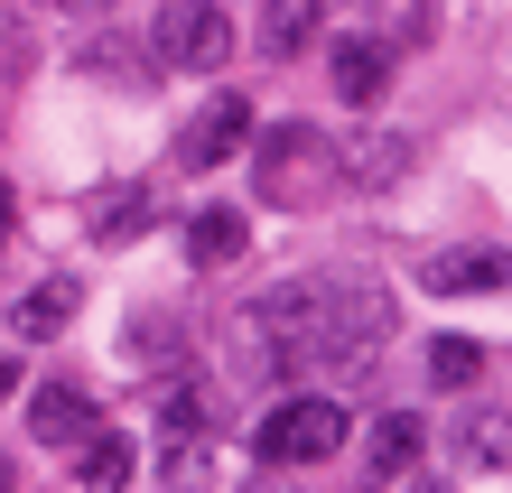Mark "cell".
Here are the masks:
<instances>
[{
  "mask_svg": "<svg viewBox=\"0 0 512 493\" xmlns=\"http://www.w3.org/2000/svg\"><path fill=\"white\" fill-rule=\"evenodd\" d=\"M401 159H410V140H364V159H345V177H364V187H391V177H401Z\"/></svg>",
  "mask_w": 512,
  "mask_h": 493,
  "instance_id": "obj_16",
  "label": "cell"
},
{
  "mask_svg": "<svg viewBox=\"0 0 512 493\" xmlns=\"http://www.w3.org/2000/svg\"><path fill=\"white\" fill-rule=\"evenodd\" d=\"M94 400H84V391H66V382H47V391H28V438H38V447H84V438H94Z\"/></svg>",
  "mask_w": 512,
  "mask_h": 493,
  "instance_id": "obj_8",
  "label": "cell"
},
{
  "mask_svg": "<svg viewBox=\"0 0 512 493\" xmlns=\"http://www.w3.org/2000/svg\"><path fill=\"white\" fill-rule=\"evenodd\" d=\"M0 242H10V187H0Z\"/></svg>",
  "mask_w": 512,
  "mask_h": 493,
  "instance_id": "obj_19",
  "label": "cell"
},
{
  "mask_svg": "<svg viewBox=\"0 0 512 493\" xmlns=\"http://www.w3.org/2000/svg\"><path fill=\"white\" fill-rule=\"evenodd\" d=\"M56 10H103V0H56Z\"/></svg>",
  "mask_w": 512,
  "mask_h": 493,
  "instance_id": "obj_20",
  "label": "cell"
},
{
  "mask_svg": "<svg viewBox=\"0 0 512 493\" xmlns=\"http://www.w3.org/2000/svg\"><path fill=\"white\" fill-rule=\"evenodd\" d=\"M149 233V187H122L103 214H94V242H112V252H122V242H140Z\"/></svg>",
  "mask_w": 512,
  "mask_h": 493,
  "instance_id": "obj_14",
  "label": "cell"
},
{
  "mask_svg": "<svg viewBox=\"0 0 512 493\" xmlns=\"http://www.w3.org/2000/svg\"><path fill=\"white\" fill-rule=\"evenodd\" d=\"M326 84H336L354 112H373L382 84H391V47H373V38H336V56H326Z\"/></svg>",
  "mask_w": 512,
  "mask_h": 493,
  "instance_id": "obj_9",
  "label": "cell"
},
{
  "mask_svg": "<svg viewBox=\"0 0 512 493\" xmlns=\"http://www.w3.org/2000/svg\"><path fill=\"white\" fill-rule=\"evenodd\" d=\"M382 335H391V298L373 280H317V326L298 345V363H345V382H354V373H373Z\"/></svg>",
  "mask_w": 512,
  "mask_h": 493,
  "instance_id": "obj_2",
  "label": "cell"
},
{
  "mask_svg": "<svg viewBox=\"0 0 512 493\" xmlns=\"http://www.w3.org/2000/svg\"><path fill=\"white\" fill-rule=\"evenodd\" d=\"M419 493H447V484H419Z\"/></svg>",
  "mask_w": 512,
  "mask_h": 493,
  "instance_id": "obj_22",
  "label": "cell"
},
{
  "mask_svg": "<svg viewBox=\"0 0 512 493\" xmlns=\"http://www.w3.org/2000/svg\"><path fill=\"white\" fill-rule=\"evenodd\" d=\"M224 56H233V19L215 0H168L159 10V66L168 75H215Z\"/></svg>",
  "mask_w": 512,
  "mask_h": 493,
  "instance_id": "obj_4",
  "label": "cell"
},
{
  "mask_svg": "<svg viewBox=\"0 0 512 493\" xmlns=\"http://www.w3.org/2000/svg\"><path fill=\"white\" fill-rule=\"evenodd\" d=\"M466 456H475V466H512V419H503V410L475 419V428H466Z\"/></svg>",
  "mask_w": 512,
  "mask_h": 493,
  "instance_id": "obj_17",
  "label": "cell"
},
{
  "mask_svg": "<svg viewBox=\"0 0 512 493\" xmlns=\"http://www.w3.org/2000/svg\"><path fill=\"white\" fill-rule=\"evenodd\" d=\"M243 140H252V103H243V94H215L187 131H177V159H187V168H224Z\"/></svg>",
  "mask_w": 512,
  "mask_h": 493,
  "instance_id": "obj_6",
  "label": "cell"
},
{
  "mask_svg": "<svg viewBox=\"0 0 512 493\" xmlns=\"http://www.w3.org/2000/svg\"><path fill=\"white\" fill-rule=\"evenodd\" d=\"M252 187L270 214H317L345 187V149L317 121H270V140H252Z\"/></svg>",
  "mask_w": 512,
  "mask_h": 493,
  "instance_id": "obj_1",
  "label": "cell"
},
{
  "mask_svg": "<svg viewBox=\"0 0 512 493\" xmlns=\"http://www.w3.org/2000/svg\"><path fill=\"white\" fill-rule=\"evenodd\" d=\"M0 493H10V466H0Z\"/></svg>",
  "mask_w": 512,
  "mask_h": 493,
  "instance_id": "obj_21",
  "label": "cell"
},
{
  "mask_svg": "<svg viewBox=\"0 0 512 493\" xmlns=\"http://www.w3.org/2000/svg\"><path fill=\"white\" fill-rule=\"evenodd\" d=\"M131 466H140V456H131V438H112V428H94V438L75 447L84 493H122V484H131Z\"/></svg>",
  "mask_w": 512,
  "mask_h": 493,
  "instance_id": "obj_11",
  "label": "cell"
},
{
  "mask_svg": "<svg viewBox=\"0 0 512 493\" xmlns=\"http://www.w3.org/2000/svg\"><path fill=\"white\" fill-rule=\"evenodd\" d=\"M308 28H317V0H270V10H261V47L270 56H298Z\"/></svg>",
  "mask_w": 512,
  "mask_h": 493,
  "instance_id": "obj_13",
  "label": "cell"
},
{
  "mask_svg": "<svg viewBox=\"0 0 512 493\" xmlns=\"http://www.w3.org/2000/svg\"><path fill=\"white\" fill-rule=\"evenodd\" d=\"M429 373H438V391H475V373H485V345L438 335V345H429Z\"/></svg>",
  "mask_w": 512,
  "mask_h": 493,
  "instance_id": "obj_15",
  "label": "cell"
},
{
  "mask_svg": "<svg viewBox=\"0 0 512 493\" xmlns=\"http://www.w3.org/2000/svg\"><path fill=\"white\" fill-rule=\"evenodd\" d=\"M252 447H261V466H326V456L345 447V410L326 391H298V400H280V410H261Z\"/></svg>",
  "mask_w": 512,
  "mask_h": 493,
  "instance_id": "obj_3",
  "label": "cell"
},
{
  "mask_svg": "<svg viewBox=\"0 0 512 493\" xmlns=\"http://www.w3.org/2000/svg\"><path fill=\"white\" fill-rule=\"evenodd\" d=\"M419 447H429V428H419V410H382L373 428H364V484H401L410 466H419Z\"/></svg>",
  "mask_w": 512,
  "mask_h": 493,
  "instance_id": "obj_7",
  "label": "cell"
},
{
  "mask_svg": "<svg viewBox=\"0 0 512 493\" xmlns=\"http://www.w3.org/2000/svg\"><path fill=\"white\" fill-rule=\"evenodd\" d=\"M419 289H429V298L512 289V252H503V242H457V252H429V261H419Z\"/></svg>",
  "mask_w": 512,
  "mask_h": 493,
  "instance_id": "obj_5",
  "label": "cell"
},
{
  "mask_svg": "<svg viewBox=\"0 0 512 493\" xmlns=\"http://www.w3.org/2000/svg\"><path fill=\"white\" fill-rule=\"evenodd\" d=\"M252 252V224L233 205H205L196 224H187V261H205V270H224V261H243Z\"/></svg>",
  "mask_w": 512,
  "mask_h": 493,
  "instance_id": "obj_10",
  "label": "cell"
},
{
  "mask_svg": "<svg viewBox=\"0 0 512 493\" xmlns=\"http://www.w3.org/2000/svg\"><path fill=\"white\" fill-rule=\"evenodd\" d=\"M75 298H84V289L66 280V270H56V280H38V289L19 298V335H66V326H75Z\"/></svg>",
  "mask_w": 512,
  "mask_h": 493,
  "instance_id": "obj_12",
  "label": "cell"
},
{
  "mask_svg": "<svg viewBox=\"0 0 512 493\" xmlns=\"http://www.w3.org/2000/svg\"><path fill=\"white\" fill-rule=\"evenodd\" d=\"M10 391H19V363H10V354H0V400H10Z\"/></svg>",
  "mask_w": 512,
  "mask_h": 493,
  "instance_id": "obj_18",
  "label": "cell"
}]
</instances>
